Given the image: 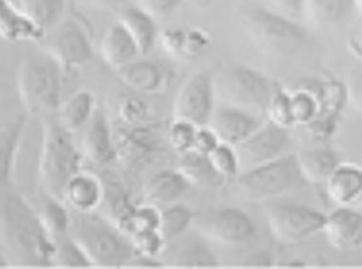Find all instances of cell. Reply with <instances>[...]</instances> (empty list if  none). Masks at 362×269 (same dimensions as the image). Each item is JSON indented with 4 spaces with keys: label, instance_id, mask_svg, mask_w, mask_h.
<instances>
[{
    "label": "cell",
    "instance_id": "1",
    "mask_svg": "<svg viewBox=\"0 0 362 269\" xmlns=\"http://www.w3.org/2000/svg\"><path fill=\"white\" fill-rule=\"evenodd\" d=\"M0 225L13 246L30 262L53 265L56 239L40 214L23 197L11 193L0 198Z\"/></svg>",
    "mask_w": 362,
    "mask_h": 269
},
{
    "label": "cell",
    "instance_id": "2",
    "mask_svg": "<svg viewBox=\"0 0 362 269\" xmlns=\"http://www.w3.org/2000/svg\"><path fill=\"white\" fill-rule=\"evenodd\" d=\"M69 234L86 251L93 266L121 268L129 265L136 253L129 237L94 211H76L71 215Z\"/></svg>",
    "mask_w": 362,
    "mask_h": 269
},
{
    "label": "cell",
    "instance_id": "3",
    "mask_svg": "<svg viewBox=\"0 0 362 269\" xmlns=\"http://www.w3.org/2000/svg\"><path fill=\"white\" fill-rule=\"evenodd\" d=\"M240 26L250 44L270 57L298 56L311 43L303 26L269 9H247L240 18Z\"/></svg>",
    "mask_w": 362,
    "mask_h": 269
},
{
    "label": "cell",
    "instance_id": "4",
    "mask_svg": "<svg viewBox=\"0 0 362 269\" xmlns=\"http://www.w3.org/2000/svg\"><path fill=\"white\" fill-rule=\"evenodd\" d=\"M83 152L77 149L71 131L59 118L47 115L43 121L42 152L39 162L40 183L47 196L63 200L67 181L81 169Z\"/></svg>",
    "mask_w": 362,
    "mask_h": 269
},
{
    "label": "cell",
    "instance_id": "5",
    "mask_svg": "<svg viewBox=\"0 0 362 269\" xmlns=\"http://www.w3.org/2000/svg\"><path fill=\"white\" fill-rule=\"evenodd\" d=\"M214 87L219 104L247 111L256 116L266 115L276 90L264 74L245 64H226L214 71Z\"/></svg>",
    "mask_w": 362,
    "mask_h": 269
},
{
    "label": "cell",
    "instance_id": "6",
    "mask_svg": "<svg viewBox=\"0 0 362 269\" xmlns=\"http://www.w3.org/2000/svg\"><path fill=\"white\" fill-rule=\"evenodd\" d=\"M62 67L49 56L26 59L18 71L22 104L32 114L54 115L62 107Z\"/></svg>",
    "mask_w": 362,
    "mask_h": 269
},
{
    "label": "cell",
    "instance_id": "7",
    "mask_svg": "<svg viewBox=\"0 0 362 269\" xmlns=\"http://www.w3.org/2000/svg\"><path fill=\"white\" fill-rule=\"evenodd\" d=\"M304 183L296 155H283L236 176L239 194L255 201L274 200Z\"/></svg>",
    "mask_w": 362,
    "mask_h": 269
},
{
    "label": "cell",
    "instance_id": "8",
    "mask_svg": "<svg viewBox=\"0 0 362 269\" xmlns=\"http://www.w3.org/2000/svg\"><path fill=\"white\" fill-rule=\"evenodd\" d=\"M270 234L277 242L293 245L322 231L325 214L297 203H267L263 208Z\"/></svg>",
    "mask_w": 362,
    "mask_h": 269
},
{
    "label": "cell",
    "instance_id": "9",
    "mask_svg": "<svg viewBox=\"0 0 362 269\" xmlns=\"http://www.w3.org/2000/svg\"><path fill=\"white\" fill-rule=\"evenodd\" d=\"M192 227L204 238L222 245L243 244L256 234V225L250 215L236 207H221L195 213Z\"/></svg>",
    "mask_w": 362,
    "mask_h": 269
},
{
    "label": "cell",
    "instance_id": "10",
    "mask_svg": "<svg viewBox=\"0 0 362 269\" xmlns=\"http://www.w3.org/2000/svg\"><path fill=\"white\" fill-rule=\"evenodd\" d=\"M216 107L214 71L204 70L192 74L180 85L173 101V119L206 126Z\"/></svg>",
    "mask_w": 362,
    "mask_h": 269
},
{
    "label": "cell",
    "instance_id": "11",
    "mask_svg": "<svg viewBox=\"0 0 362 269\" xmlns=\"http://www.w3.org/2000/svg\"><path fill=\"white\" fill-rule=\"evenodd\" d=\"M45 36L47 37V54L63 70L80 68L91 61L93 46L87 32L78 22L64 18Z\"/></svg>",
    "mask_w": 362,
    "mask_h": 269
},
{
    "label": "cell",
    "instance_id": "12",
    "mask_svg": "<svg viewBox=\"0 0 362 269\" xmlns=\"http://www.w3.org/2000/svg\"><path fill=\"white\" fill-rule=\"evenodd\" d=\"M288 145L290 136L286 128L269 119L263 121L246 139L235 146L239 160V174L286 155Z\"/></svg>",
    "mask_w": 362,
    "mask_h": 269
},
{
    "label": "cell",
    "instance_id": "13",
    "mask_svg": "<svg viewBox=\"0 0 362 269\" xmlns=\"http://www.w3.org/2000/svg\"><path fill=\"white\" fill-rule=\"evenodd\" d=\"M322 232L337 251H352L362 245V211L349 205H338L325 215Z\"/></svg>",
    "mask_w": 362,
    "mask_h": 269
},
{
    "label": "cell",
    "instance_id": "14",
    "mask_svg": "<svg viewBox=\"0 0 362 269\" xmlns=\"http://www.w3.org/2000/svg\"><path fill=\"white\" fill-rule=\"evenodd\" d=\"M159 259L162 263L179 268H216L219 259L204 241V237L180 235L166 242Z\"/></svg>",
    "mask_w": 362,
    "mask_h": 269
},
{
    "label": "cell",
    "instance_id": "15",
    "mask_svg": "<svg viewBox=\"0 0 362 269\" xmlns=\"http://www.w3.org/2000/svg\"><path fill=\"white\" fill-rule=\"evenodd\" d=\"M263 121L247 111L219 104L209 119L208 126L214 131L219 142L236 146L246 139Z\"/></svg>",
    "mask_w": 362,
    "mask_h": 269
},
{
    "label": "cell",
    "instance_id": "16",
    "mask_svg": "<svg viewBox=\"0 0 362 269\" xmlns=\"http://www.w3.org/2000/svg\"><path fill=\"white\" fill-rule=\"evenodd\" d=\"M105 191L101 180L91 172L78 170L67 181L63 201L80 213H91L103 204Z\"/></svg>",
    "mask_w": 362,
    "mask_h": 269
},
{
    "label": "cell",
    "instance_id": "17",
    "mask_svg": "<svg viewBox=\"0 0 362 269\" xmlns=\"http://www.w3.org/2000/svg\"><path fill=\"white\" fill-rule=\"evenodd\" d=\"M86 126L81 148L83 156L95 165L111 162L115 156V146L107 115L97 108Z\"/></svg>",
    "mask_w": 362,
    "mask_h": 269
},
{
    "label": "cell",
    "instance_id": "18",
    "mask_svg": "<svg viewBox=\"0 0 362 269\" xmlns=\"http://www.w3.org/2000/svg\"><path fill=\"white\" fill-rule=\"evenodd\" d=\"M26 122L28 118L19 115L0 128V187L9 186L13 179L18 156L25 138Z\"/></svg>",
    "mask_w": 362,
    "mask_h": 269
},
{
    "label": "cell",
    "instance_id": "19",
    "mask_svg": "<svg viewBox=\"0 0 362 269\" xmlns=\"http://www.w3.org/2000/svg\"><path fill=\"white\" fill-rule=\"evenodd\" d=\"M100 53L104 63L114 70L124 67L141 56L136 43L119 22L108 28L104 33L100 43Z\"/></svg>",
    "mask_w": 362,
    "mask_h": 269
},
{
    "label": "cell",
    "instance_id": "20",
    "mask_svg": "<svg viewBox=\"0 0 362 269\" xmlns=\"http://www.w3.org/2000/svg\"><path fill=\"white\" fill-rule=\"evenodd\" d=\"M355 13L354 0H304L303 16L318 29L344 25Z\"/></svg>",
    "mask_w": 362,
    "mask_h": 269
},
{
    "label": "cell",
    "instance_id": "21",
    "mask_svg": "<svg viewBox=\"0 0 362 269\" xmlns=\"http://www.w3.org/2000/svg\"><path fill=\"white\" fill-rule=\"evenodd\" d=\"M324 184L332 203L351 205L362 194V167L339 163Z\"/></svg>",
    "mask_w": 362,
    "mask_h": 269
},
{
    "label": "cell",
    "instance_id": "22",
    "mask_svg": "<svg viewBox=\"0 0 362 269\" xmlns=\"http://www.w3.org/2000/svg\"><path fill=\"white\" fill-rule=\"evenodd\" d=\"M191 180L177 169H165L155 173L146 183L145 196L153 204H172L182 197L191 187Z\"/></svg>",
    "mask_w": 362,
    "mask_h": 269
},
{
    "label": "cell",
    "instance_id": "23",
    "mask_svg": "<svg viewBox=\"0 0 362 269\" xmlns=\"http://www.w3.org/2000/svg\"><path fill=\"white\" fill-rule=\"evenodd\" d=\"M0 37L9 42L40 40L45 35L28 19L15 0H0Z\"/></svg>",
    "mask_w": 362,
    "mask_h": 269
},
{
    "label": "cell",
    "instance_id": "24",
    "mask_svg": "<svg viewBox=\"0 0 362 269\" xmlns=\"http://www.w3.org/2000/svg\"><path fill=\"white\" fill-rule=\"evenodd\" d=\"M115 71L121 81L136 92L156 94L165 84V71L153 61L136 59Z\"/></svg>",
    "mask_w": 362,
    "mask_h": 269
},
{
    "label": "cell",
    "instance_id": "25",
    "mask_svg": "<svg viewBox=\"0 0 362 269\" xmlns=\"http://www.w3.org/2000/svg\"><path fill=\"white\" fill-rule=\"evenodd\" d=\"M297 163L305 183H325L339 165L338 155L329 146H315L298 152Z\"/></svg>",
    "mask_w": 362,
    "mask_h": 269
},
{
    "label": "cell",
    "instance_id": "26",
    "mask_svg": "<svg viewBox=\"0 0 362 269\" xmlns=\"http://www.w3.org/2000/svg\"><path fill=\"white\" fill-rule=\"evenodd\" d=\"M127 32L131 35L138 46L139 54L145 56L155 46L158 39V29L155 25V18L146 13L144 9L136 6H125L119 12L118 20Z\"/></svg>",
    "mask_w": 362,
    "mask_h": 269
},
{
    "label": "cell",
    "instance_id": "27",
    "mask_svg": "<svg viewBox=\"0 0 362 269\" xmlns=\"http://www.w3.org/2000/svg\"><path fill=\"white\" fill-rule=\"evenodd\" d=\"M95 109L97 107L94 94L91 91L81 90L74 92L64 102H62V107L57 112V118L69 131L74 132L90 122Z\"/></svg>",
    "mask_w": 362,
    "mask_h": 269
},
{
    "label": "cell",
    "instance_id": "28",
    "mask_svg": "<svg viewBox=\"0 0 362 269\" xmlns=\"http://www.w3.org/2000/svg\"><path fill=\"white\" fill-rule=\"evenodd\" d=\"M19 6L43 35L56 28L66 13V0H21Z\"/></svg>",
    "mask_w": 362,
    "mask_h": 269
},
{
    "label": "cell",
    "instance_id": "29",
    "mask_svg": "<svg viewBox=\"0 0 362 269\" xmlns=\"http://www.w3.org/2000/svg\"><path fill=\"white\" fill-rule=\"evenodd\" d=\"M162 44L169 54L194 59L208 47V37L198 30H168Z\"/></svg>",
    "mask_w": 362,
    "mask_h": 269
},
{
    "label": "cell",
    "instance_id": "30",
    "mask_svg": "<svg viewBox=\"0 0 362 269\" xmlns=\"http://www.w3.org/2000/svg\"><path fill=\"white\" fill-rule=\"evenodd\" d=\"M195 213L184 204H168L159 214V232L166 242L184 235L192 227Z\"/></svg>",
    "mask_w": 362,
    "mask_h": 269
},
{
    "label": "cell",
    "instance_id": "31",
    "mask_svg": "<svg viewBox=\"0 0 362 269\" xmlns=\"http://www.w3.org/2000/svg\"><path fill=\"white\" fill-rule=\"evenodd\" d=\"M66 205L67 204L63 200L52 196H47V198L42 204V211L39 214L46 228L54 238L69 234L71 214Z\"/></svg>",
    "mask_w": 362,
    "mask_h": 269
},
{
    "label": "cell",
    "instance_id": "32",
    "mask_svg": "<svg viewBox=\"0 0 362 269\" xmlns=\"http://www.w3.org/2000/svg\"><path fill=\"white\" fill-rule=\"evenodd\" d=\"M56 239V251L53 256V265L62 268H90L93 266L88 255L81 245L70 235H62Z\"/></svg>",
    "mask_w": 362,
    "mask_h": 269
},
{
    "label": "cell",
    "instance_id": "33",
    "mask_svg": "<svg viewBox=\"0 0 362 269\" xmlns=\"http://www.w3.org/2000/svg\"><path fill=\"white\" fill-rule=\"evenodd\" d=\"M208 163L212 170L222 179H233L239 174V160L235 146L219 142L206 155Z\"/></svg>",
    "mask_w": 362,
    "mask_h": 269
},
{
    "label": "cell",
    "instance_id": "34",
    "mask_svg": "<svg viewBox=\"0 0 362 269\" xmlns=\"http://www.w3.org/2000/svg\"><path fill=\"white\" fill-rule=\"evenodd\" d=\"M294 125H308L320 114V100L310 90H300L290 94Z\"/></svg>",
    "mask_w": 362,
    "mask_h": 269
},
{
    "label": "cell",
    "instance_id": "35",
    "mask_svg": "<svg viewBox=\"0 0 362 269\" xmlns=\"http://www.w3.org/2000/svg\"><path fill=\"white\" fill-rule=\"evenodd\" d=\"M266 116L270 122L288 129L290 126L294 125V118H293V111H291V101H290V94L276 88L270 102L266 109Z\"/></svg>",
    "mask_w": 362,
    "mask_h": 269
},
{
    "label": "cell",
    "instance_id": "36",
    "mask_svg": "<svg viewBox=\"0 0 362 269\" xmlns=\"http://www.w3.org/2000/svg\"><path fill=\"white\" fill-rule=\"evenodd\" d=\"M129 239L135 248V252L139 255L159 258L166 241L160 235L159 229H142L135 231L129 235Z\"/></svg>",
    "mask_w": 362,
    "mask_h": 269
},
{
    "label": "cell",
    "instance_id": "37",
    "mask_svg": "<svg viewBox=\"0 0 362 269\" xmlns=\"http://www.w3.org/2000/svg\"><path fill=\"white\" fill-rule=\"evenodd\" d=\"M197 129H198V126H195L191 122L173 119V124L169 128V143H170V146L176 152L182 153V155L191 152L194 149Z\"/></svg>",
    "mask_w": 362,
    "mask_h": 269
},
{
    "label": "cell",
    "instance_id": "38",
    "mask_svg": "<svg viewBox=\"0 0 362 269\" xmlns=\"http://www.w3.org/2000/svg\"><path fill=\"white\" fill-rule=\"evenodd\" d=\"M344 94L345 102L352 109L362 114V63L361 67H356L348 73L346 83L344 85Z\"/></svg>",
    "mask_w": 362,
    "mask_h": 269
},
{
    "label": "cell",
    "instance_id": "39",
    "mask_svg": "<svg viewBox=\"0 0 362 269\" xmlns=\"http://www.w3.org/2000/svg\"><path fill=\"white\" fill-rule=\"evenodd\" d=\"M182 0H138V6L155 19L172 15Z\"/></svg>",
    "mask_w": 362,
    "mask_h": 269
},
{
    "label": "cell",
    "instance_id": "40",
    "mask_svg": "<svg viewBox=\"0 0 362 269\" xmlns=\"http://www.w3.org/2000/svg\"><path fill=\"white\" fill-rule=\"evenodd\" d=\"M219 143L216 135L214 131L206 125V126H199L197 129V136H195V143H194V152H198L201 155H208L209 150H212L216 145Z\"/></svg>",
    "mask_w": 362,
    "mask_h": 269
},
{
    "label": "cell",
    "instance_id": "41",
    "mask_svg": "<svg viewBox=\"0 0 362 269\" xmlns=\"http://www.w3.org/2000/svg\"><path fill=\"white\" fill-rule=\"evenodd\" d=\"M273 11L293 20L303 16L304 0H269Z\"/></svg>",
    "mask_w": 362,
    "mask_h": 269
},
{
    "label": "cell",
    "instance_id": "42",
    "mask_svg": "<svg viewBox=\"0 0 362 269\" xmlns=\"http://www.w3.org/2000/svg\"><path fill=\"white\" fill-rule=\"evenodd\" d=\"M128 0H81L88 8L104 12H121L127 6Z\"/></svg>",
    "mask_w": 362,
    "mask_h": 269
},
{
    "label": "cell",
    "instance_id": "43",
    "mask_svg": "<svg viewBox=\"0 0 362 269\" xmlns=\"http://www.w3.org/2000/svg\"><path fill=\"white\" fill-rule=\"evenodd\" d=\"M273 262V256L267 251H259L253 255H250L243 265L246 266H257V268H266L270 266Z\"/></svg>",
    "mask_w": 362,
    "mask_h": 269
},
{
    "label": "cell",
    "instance_id": "44",
    "mask_svg": "<svg viewBox=\"0 0 362 269\" xmlns=\"http://www.w3.org/2000/svg\"><path fill=\"white\" fill-rule=\"evenodd\" d=\"M348 50L351 52V54H354L359 60V63H362V52H359L351 42H348Z\"/></svg>",
    "mask_w": 362,
    "mask_h": 269
},
{
    "label": "cell",
    "instance_id": "45",
    "mask_svg": "<svg viewBox=\"0 0 362 269\" xmlns=\"http://www.w3.org/2000/svg\"><path fill=\"white\" fill-rule=\"evenodd\" d=\"M359 52H362V30H361V33H359V37L358 39H351L349 40Z\"/></svg>",
    "mask_w": 362,
    "mask_h": 269
},
{
    "label": "cell",
    "instance_id": "46",
    "mask_svg": "<svg viewBox=\"0 0 362 269\" xmlns=\"http://www.w3.org/2000/svg\"><path fill=\"white\" fill-rule=\"evenodd\" d=\"M354 9L355 13L362 18V0H354Z\"/></svg>",
    "mask_w": 362,
    "mask_h": 269
},
{
    "label": "cell",
    "instance_id": "47",
    "mask_svg": "<svg viewBox=\"0 0 362 269\" xmlns=\"http://www.w3.org/2000/svg\"><path fill=\"white\" fill-rule=\"evenodd\" d=\"M354 204L356 205V208H358V210H361V211H362V194L356 198V201H355Z\"/></svg>",
    "mask_w": 362,
    "mask_h": 269
},
{
    "label": "cell",
    "instance_id": "48",
    "mask_svg": "<svg viewBox=\"0 0 362 269\" xmlns=\"http://www.w3.org/2000/svg\"><path fill=\"white\" fill-rule=\"evenodd\" d=\"M197 2L199 4V5H209L212 0H197Z\"/></svg>",
    "mask_w": 362,
    "mask_h": 269
}]
</instances>
